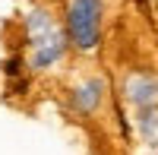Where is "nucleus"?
<instances>
[{"label":"nucleus","instance_id":"f257e3e1","mask_svg":"<svg viewBox=\"0 0 158 155\" xmlns=\"http://www.w3.org/2000/svg\"><path fill=\"white\" fill-rule=\"evenodd\" d=\"M25 32H29V41H32V70H48L63 57L67 41H63L57 22L51 19V13L32 10L25 16Z\"/></svg>","mask_w":158,"mask_h":155},{"label":"nucleus","instance_id":"f03ea898","mask_svg":"<svg viewBox=\"0 0 158 155\" xmlns=\"http://www.w3.org/2000/svg\"><path fill=\"white\" fill-rule=\"evenodd\" d=\"M101 0H70L67 6V32L79 51H92L101 35Z\"/></svg>","mask_w":158,"mask_h":155},{"label":"nucleus","instance_id":"7ed1b4c3","mask_svg":"<svg viewBox=\"0 0 158 155\" xmlns=\"http://www.w3.org/2000/svg\"><path fill=\"white\" fill-rule=\"evenodd\" d=\"M123 92H127V98L133 101L139 111H158V79L155 76H149V73L127 76Z\"/></svg>","mask_w":158,"mask_h":155},{"label":"nucleus","instance_id":"20e7f679","mask_svg":"<svg viewBox=\"0 0 158 155\" xmlns=\"http://www.w3.org/2000/svg\"><path fill=\"white\" fill-rule=\"evenodd\" d=\"M101 92H104V82L101 79H89L85 86H79L73 92V108L76 111H95L98 101H101Z\"/></svg>","mask_w":158,"mask_h":155}]
</instances>
